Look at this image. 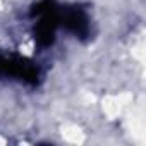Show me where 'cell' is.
<instances>
[{"instance_id": "1", "label": "cell", "mask_w": 146, "mask_h": 146, "mask_svg": "<svg viewBox=\"0 0 146 146\" xmlns=\"http://www.w3.org/2000/svg\"><path fill=\"white\" fill-rule=\"evenodd\" d=\"M43 72L36 62L17 53H0V79H14L24 84L38 86Z\"/></svg>"}, {"instance_id": "2", "label": "cell", "mask_w": 146, "mask_h": 146, "mask_svg": "<svg viewBox=\"0 0 146 146\" xmlns=\"http://www.w3.org/2000/svg\"><path fill=\"white\" fill-rule=\"evenodd\" d=\"M58 23L64 31L72 35L78 40H90L93 28H91V17L83 7H65L58 9Z\"/></svg>"}]
</instances>
